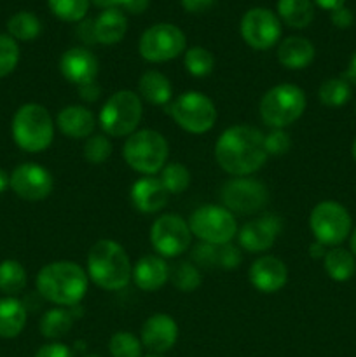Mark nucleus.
Wrapping results in <instances>:
<instances>
[{
	"label": "nucleus",
	"mask_w": 356,
	"mask_h": 357,
	"mask_svg": "<svg viewBox=\"0 0 356 357\" xmlns=\"http://www.w3.org/2000/svg\"><path fill=\"white\" fill-rule=\"evenodd\" d=\"M264 135L251 126H232L215 143V159L225 173L250 176L267 160Z\"/></svg>",
	"instance_id": "f257e3e1"
},
{
	"label": "nucleus",
	"mask_w": 356,
	"mask_h": 357,
	"mask_svg": "<svg viewBox=\"0 0 356 357\" xmlns=\"http://www.w3.org/2000/svg\"><path fill=\"white\" fill-rule=\"evenodd\" d=\"M91 0H47L51 13L58 20L68 23H79L86 17Z\"/></svg>",
	"instance_id": "f704fd0d"
},
{
	"label": "nucleus",
	"mask_w": 356,
	"mask_h": 357,
	"mask_svg": "<svg viewBox=\"0 0 356 357\" xmlns=\"http://www.w3.org/2000/svg\"><path fill=\"white\" fill-rule=\"evenodd\" d=\"M77 35H79L80 40L87 45L98 44L96 42V31H94V21L93 20H82L79 21V26H77Z\"/></svg>",
	"instance_id": "c03bdc74"
},
{
	"label": "nucleus",
	"mask_w": 356,
	"mask_h": 357,
	"mask_svg": "<svg viewBox=\"0 0 356 357\" xmlns=\"http://www.w3.org/2000/svg\"><path fill=\"white\" fill-rule=\"evenodd\" d=\"M138 96L150 105H168L173 98L170 79L156 70H147L138 82Z\"/></svg>",
	"instance_id": "393cba45"
},
{
	"label": "nucleus",
	"mask_w": 356,
	"mask_h": 357,
	"mask_svg": "<svg viewBox=\"0 0 356 357\" xmlns=\"http://www.w3.org/2000/svg\"><path fill=\"white\" fill-rule=\"evenodd\" d=\"M27 286V271L17 260H3L0 264V291L7 296L20 295Z\"/></svg>",
	"instance_id": "7c9ffc66"
},
{
	"label": "nucleus",
	"mask_w": 356,
	"mask_h": 357,
	"mask_svg": "<svg viewBox=\"0 0 356 357\" xmlns=\"http://www.w3.org/2000/svg\"><path fill=\"white\" fill-rule=\"evenodd\" d=\"M7 31H9V35L14 40L30 42L35 40L40 35L42 24L40 20L34 13L21 10V13H16L14 16L9 17V21H7Z\"/></svg>",
	"instance_id": "c85d7f7f"
},
{
	"label": "nucleus",
	"mask_w": 356,
	"mask_h": 357,
	"mask_svg": "<svg viewBox=\"0 0 356 357\" xmlns=\"http://www.w3.org/2000/svg\"><path fill=\"white\" fill-rule=\"evenodd\" d=\"M170 281L177 289L184 293H192L201 286V272L191 261H180L170 268Z\"/></svg>",
	"instance_id": "473e14b6"
},
{
	"label": "nucleus",
	"mask_w": 356,
	"mask_h": 357,
	"mask_svg": "<svg viewBox=\"0 0 356 357\" xmlns=\"http://www.w3.org/2000/svg\"><path fill=\"white\" fill-rule=\"evenodd\" d=\"M178 340V324L168 314H154L142 326V345L154 354H164Z\"/></svg>",
	"instance_id": "a211bd4d"
},
{
	"label": "nucleus",
	"mask_w": 356,
	"mask_h": 357,
	"mask_svg": "<svg viewBox=\"0 0 356 357\" xmlns=\"http://www.w3.org/2000/svg\"><path fill=\"white\" fill-rule=\"evenodd\" d=\"M20 63V47L10 35H0V79L10 75Z\"/></svg>",
	"instance_id": "4c0bfd02"
},
{
	"label": "nucleus",
	"mask_w": 356,
	"mask_h": 357,
	"mask_svg": "<svg viewBox=\"0 0 356 357\" xmlns=\"http://www.w3.org/2000/svg\"><path fill=\"white\" fill-rule=\"evenodd\" d=\"M349 248H351V253H353V257L356 258V230H355V232H353V236H351V241H349Z\"/></svg>",
	"instance_id": "6e6d98bb"
},
{
	"label": "nucleus",
	"mask_w": 356,
	"mask_h": 357,
	"mask_svg": "<svg viewBox=\"0 0 356 357\" xmlns=\"http://www.w3.org/2000/svg\"><path fill=\"white\" fill-rule=\"evenodd\" d=\"M10 188L17 197L24 201H44L51 195L54 180L52 174L40 164L24 162L10 173Z\"/></svg>",
	"instance_id": "2eb2a0df"
},
{
	"label": "nucleus",
	"mask_w": 356,
	"mask_h": 357,
	"mask_svg": "<svg viewBox=\"0 0 356 357\" xmlns=\"http://www.w3.org/2000/svg\"><path fill=\"white\" fill-rule=\"evenodd\" d=\"M150 0H122L121 7L129 14H142L149 7Z\"/></svg>",
	"instance_id": "09e8293b"
},
{
	"label": "nucleus",
	"mask_w": 356,
	"mask_h": 357,
	"mask_svg": "<svg viewBox=\"0 0 356 357\" xmlns=\"http://www.w3.org/2000/svg\"><path fill=\"white\" fill-rule=\"evenodd\" d=\"M180 2L184 9L188 10V13H205L216 0H180Z\"/></svg>",
	"instance_id": "de8ad7c7"
},
{
	"label": "nucleus",
	"mask_w": 356,
	"mask_h": 357,
	"mask_svg": "<svg viewBox=\"0 0 356 357\" xmlns=\"http://www.w3.org/2000/svg\"><path fill=\"white\" fill-rule=\"evenodd\" d=\"M79 96L82 98L84 101H89V103H93V101H96L98 98L101 96V87L100 84L94 80V82H89L86 84V86H80L79 87Z\"/></svg>",
	"instance_id": "49530a36"
},
{
	"label": "nucleus",
	"mask_w": 356,
	"mask_h": 357,
	"mask_svg": "<svg viewBox=\"0 0 356 357\" xmlns=\"http://www.w3.org/2000/svg\"><path fill=\"white\" fill-rule=\"evenodd\" d=\"M281 232V218L276 215H264L241 227L237 239L239 246L248 253H264L274 246Z\"/></svg>",
	"instance_id": "dca6fc26"
},
{
	"label": "nucleus",
	"mask_w": 356,
	"mask_h": 357,
	"mask_svg": "<svg viewBox=\"0 0 356 357\" xmlns=\"http://www.w3.org/2000/svg\"><path fill=\"white\" fill-rule=\"evenodd\" d=\"M318 96H320V101L325 107H342V105L348 103L349 98H351V86H349V82L344 77L327 79L320 86Z\"/></svg>",
	"instance_id": "2f4dec72"
},
{
	"label": "nucleus",
	"mask_w": 356,
	"mask_h": 357,
	"mask_svg": "<svg viewBox=\"0 0 356 357\" xmlns=\"http://www.w3.org/2000/svg\"><path fill=\"white\" fill-rule=\"evenodd\" d=\"M142 115V98L135 91H117L101 108L100 126L112 138L131 136L138 128Z\"/></svg>",
	"instance_id": "0eeeda50"
},
{
	"label": "nucleus",
	"mask_w": 356,
	"mask_h": 357,
	"mask_svg": "<svg viewBox=\"0 0 356 357\" xmlns=\"http://www.w3.org/2000/svg\"><path fill=\"white\" fill-rule=\"evenodd\" d=\"M87 274L98 288L119 291L131 281L133 265L121 244L101 239L93 244L87 255Z\"/></svg>",
	"instance_id": "7ed1b4c3"
},
{
	"label": "nucleus",
	"mask_w": 356,
	"mask_h": 357,
	"mask_svg": "<svg viewBox=\"0 0 356 357\" xmlns=\"http://www.w3.org/2000/svg\"><path fill=\"white\" fill-rule=\"evenodd\" d=\"M73 326V314L65 309H51L42 316L40 333L49 340H59Z\"/></svg>",
	"instance_id": "c756f323"
},
{
	"label": "nucleus",
	"mask_w": 356,
	"mask_h": 357,
	"mask_svg": "<svg viewBox=\"0 0 356 357\" xmlns=\"http://www.w3.org/2000/svg\"><path fill=\"white\" fill-rule=\"evenodd\" d=\"M159 180L168 194H181L191 185V171L181 162H170L163 167Z\"/></svg>",
	"instance_id": "72a5a7b5"
},
{
	"label": "nucleus",
	"mask_w": 356,
	"mask_h": 357,
	"mask_svg": "<svg viewBox=\"0 0 356 357\" xmlns=\"http://www.w3.org/2000/svg\"><path fill=\"white\" fill-rule=\"evenodd\" d=\"M241 37L250 47L267 51L274 47L281 37V23L272 10L255 7L244 13L241 20Z\"/></svg>",
	"instance_id": "4468645a"
},
{
	"label": "nucleus",
	"mask_w": 356,
	"mask_h": 357,
	"mask_svg": "<svg viewBox=\"0 0 356 357\" xmlns=\"http://www.w3.org/2000/svg\"><path fill=\"white\" fill-rule=\"evenodd\" d=\"M184 63L187 72L194 77H206L215 68V58H213L212 52L205 47H199V45L187 49Z\"/></svg>",
	"instance_id": "c9c22d12"
},
{
	"label": "nucleus",
	"mask_w": 356,
	"mask_h": 357,
	"mask_svg": "<svg viewBox=\"0 0 356 357\" xmlns=\"http://www.w3.org/2000/svg\"><path fill=\"white\" fill-rule=\"evenodd\" d=\"M91 2L101 9H117V7H121L122 0H91Z\"/></svg>",
	"instance_id": "603ef678"
},
{
	"label": "nucleus",
	"mask_w": 356,
	"mask_h": 357,
	"mask_svg": "<svg viewBox=\"0 0 356 357\" xmlns=\"http://www.w3.org/2000/svg\"><path fill=\"white\" fill-rule=\"evenodd\" d=\"M309 255L313 258H325V255H327V251H325V246L321 243H314V244H311V248H309Z\"/></svg>",
	"instance_id": "864d4df0"
},
{
	"label": "nucleus",
	"mask_w": 356,
	"mask_h": 357,
	"mask_svg": "<svg viewBox=\"0 0 356 357\" xmlns=\"http://www.w3.org/2000/svg\"><path fill=\"white\" fill-rule=\"evenodd\" d=\"M309 227L318 243L323 246H339L351 234V215L335 201H323L314 206Z\"/></svg>",
	"instance_id": "9d476101"
},
{
	"label": "nucleus",
	"mask_w": 356,
	"mask_h": 357,
	"mask_svg": "<svg viewBox=\"0 0 356 357\" xmlns=\"http://www.w3.org/2000/svg\"><path fill=\"white\" fill-rule=\"evenodd\" d=\"M35 357H73V352L65 344H54L52 342V344L42 345Z\"/></svg>",
	"instance_id": "37998d69"
},
{
	"label": "nucleus",
	"mask_w": 356,
	"mask_h": 357,
	"mask_svg": "<svg viewBox=\"0 0 356 357\" xmlns=\"http://www.w3.org/2000/svg\"><path fill=\"white\" fill-rule=\"evenodd\" d=\"M278 14L288 26L302 30L313 21L314 6L311 0H278Z\"/></svg>",
	"instance_id": "cd10ccee"
},
{
	"label": "nucleus",
	"mask_w": 356,
	"mask_h": 357,
	"mask_svg": "<svg viewBox=\"0 0 356 357\" xmlns=\"http://www.w3.org/2000/svg\"><path fill=\"white\" fill-rule=\"evenodd\" d=\"M59 131L72 139H82L93 136L96 128V119L93 112L80 105H70L59 110L56 119Z\"/></svg>",
	"instance_id": "412c9836"
},
{
	"label": "nucleus",
	"mask_w": 356,
	"mask_h": 357,
	"mask_svg": "<svg viewBox=\"0 0 356 357\" xmlns=\"http://www.w3.org/2000/svg\"><path fill=\"white\" fill-rule=\"evenodd\" d=\"M288 281V268L276 257H262L250 267V282L260 293L271 295L285 288Z\"/></svg>",
	"instance_id": "6ab92c4d"
},
{
	"label": "nucleus",
	"mask_w": 356,
	"mask_h": 357,
	"mask_svg": "<svg viewBox=\"0 0 356 357\" xmlns=\"http://www.w3.org/2000/svg\"><path fill=\"white\" fill-rule=\"evenodd\" d=\"M314 45L304 37H288L279 44L278 61L288 70H302L313 63Z\"/></svg>",
	"instance_id": "5701e85b"
},
{
	"label": "nucleus",
	"mask_w": 356,
	"mask_h": 357,
	"mask_svg": "<svg viewBox=\"0 0 356 357\" xmlns=\"http://www.w3.org/2000/svg\"><path fill=\"white\" fill-rule=\"evenodd\" d=\"M344 2L346 0H314V3H316V6H320L321 9H325V10H335V9H339V7H342L344 6Z\"/></svg>",
	"instance_id": "8fccbe9b"
},
{
	"label": "nucleus",
	"mask_w": 356,
	"mask_h": 357,
	"mask_svg": "<svg viewBox=\"0 0 356 357\" xmlns=\"http://www.w3.org/2000/svg\"><path fill=\"white\" fill-rule=\"evenodd\" d=\"M131 202L138 211L145 215L161 211L168 204V190L159 178L143 176L136 180L131 187Z\"/></svg>",
	"instance_id": "aec40b11"
},
{
	"label": "nucleus",
	"mask_w": 356,
	"mask_h": 357,
	"mask_svg": "<svg viewBox=\"0 0 356 357\" xmlns=\"http://www.w3.org/2000/svg\"><path fill=\"white\" fill-rule=\"evenodd\" d=\"M344 79L348 80V82H353L356 86V52L353 54L351 61H349L348 70H346V73H344Z\"/></svg>",
	"instance_id": "3c124183"
},
{
	"label": "nucleus",
	"mask_w": 356,
	"mask_h": 357,
	"mask_svg": "<svg viewBox=\"0 0 356 357\" xmlns=\"http://www.w3.org/2000/svg\"><path fill=\"white\" fill-rule=\"evenodd\" d=\"M325 271L328 278L335 282H346L355 275L356 272V260L351 251L344 248H334L328 250L325 255Z\"/></svg>",
	"instance_id": "bb28decb"
},
{
	"label": "nucleus",
	"mask_w": 356,
	"mask_h": 357,
	"mask_svg": "<svg viewBox=\"0 0 356 357\" xmlns=\"http://www.w3.org/2000/svg\"><path fill=\"white\" fill-rule=\"evenodd\" d=\"M112 357H142V342L129 331H117L108 342Z\"/></svg>",
	"instance_id": "e433bc0d"
},
{
	"label": "nucleus",
	"mask_w": 356,
	"mask_h": 357,
	"mask_svg": "<svg viewBox=\"0 0 356 357\" xmlns=\"http://www.w3.org/2000/svg\"><path fill=\"white\" fill-rule=\"evenodd\" d=\"M84 357H100V356H94V354H93V356H84Z\"/></svg>",
	"instance_id": "13d9d810"
},
{
	"label": "nucleus",
	"mask_w": 356,
	"mask_h": 357,
	"mask_svg": "<svg viewBox=\"0 0 356 357\" xmlns=\"http://www.w3.org/2000/svg\"><path fill=\"white\" fill-rule=\"evenodd\" d=\"M100 70L98 58L84 47H72L63 52L59 59V72L66 82L80 87L86 84L94 82Z\"/></svg>",
	"instance_id": "f3484780"
},
{
	"label": "nucleus",
	"mask_w": 356,
	"mask_h": 357,
	"mask_svg": "<svg viewBox=\"0 0 356 357\" xmlns=\"http://www.w3.org/2000/svg\"><path fill=\"white\" fill-rule=\"evenodd\" d=\"M147 357H161V356H147Z\"/></svg>",
	"instance_id": "bf43d9fd"
},
{
	"label": "nucleus",
	"mask_w": 356,
	"mask_h": 357,
	"mask_svg": "<svg viewBox=\"0 0 356 357\" xmlns=\"http://www.w3.org/2000/svg\"><path fill=\"white\" fill-rule=\"evenodd\" d=\"M223 208L236 215H255L262 211L269 201V190L255 178L237 176L223 183L220 190Z\"/></svg>",
	"instance_id": "f8f14e48"
},
{
	"label": "nucleus",
	"mask_w": 356,
	"mask_h": 357,
	"mask_svg": "<svg viewBox=\"0 0 356 357\" xmlns=\"http://www.w3.org/2000/svg\"><path fill=\"white\" fill-rule=\"evenodd\" d=\"M306 93L293 84H278L260 100V117L269 128L285 129L302 117L306 110Z\"/></svg>",
	"instance_id": "423d86ee"
},
{
	"label": "nucleus",
	"mask_w": 356,
	"mask_h": 357,
	"mask_svg": "<svg viewBox=\"0 0 356 357\" xmlns=\"http://www.w3.org/2000/svg\"><path fill=\"white\" fill-rule=\"evenodd\" d=\"M10 129L16 145L30 153L44 152L54 139V124L51 114L47 108L38 103H27L17 108Z\"/></svg>",
	"instance_id": "20e7f679"
},
{
	"label": "nucleus",
	"mask_w": 356,
	"mask_h": 357,
	"mask_svg": "<svg viewBox=\"0 0 356 357\" xmlns=\"http://www.w3.org/2000/svg\"><path fill=\"white\" fill-rule=\"evenodd\" d=\"M216 255H218V246L213 244L199 243L192 250V260H194L195 267H216Z\"/></svg>",
	"instance_id": "a19ab883"
},
{
	"label": "nucleus",
	"mask_w": 356,
	"mask_h": 357,
	"mask_svg": "<svg viewBox=\"0 0 356 357\" xmlns=\"http://www.w3.org/2000/svg\"><path fill=\"white\" fill-rule=\"evenodd\" d=\"M7 187H10V176L6 171L0 169V194H2Z\"/></svg>",
	"instance_id": "5fc2aeb1"
},
{
	"label": "nucleus",
	"mask_w": 356,
	"mask_h": 357,
	"mask_svg": "<svg viewBox=\"0 0 356 357\" xmlns=\"http://www.w3.org/2000/svg\"><path fill=\"white\" fill-rule=\"evenodd\" d=\"M330 20H332V23L335 24V26L342 28V30H344V28L351 26L353 21H355V16H353V13L348 9V7L342 6V7H339V9L332 10Z\"/></svg>",
	"instance_id": "a18cd8bd"
},
{
	"label": "nucleus",
	"mask_w": 356,
	"mask_h": 357,
	"mask_svg": "<svg viewBox=\"0 0 356 357\" xmlns=\"http://www.w3.org/2000/svg\"><path fill=\"white\" fill-rule=\"evenodd\" d=\"M168 152H170V146H168L166 138L154 129L135 131L126 138L124 149H122L126 164L143 176H154L161 173L166 166Z\"/></svg>",
	"instance_id": "39448f33"
},
{
	"label": "nucleus",
	"mask_w": 356,
	"mask_h": 357,
	"mask_svg": "<svg viewBox=\"0 0 356 357\" xmlns=\"http://www.w3.org/2000/svg\"><path fill=\"white\" fill-rule=\"evenodd\" d=\"M131 279L136 288H140L142 291H157L170 279V267L164 258L149 255L136 261V265L133 267Z\"/></svg>",
	"instance_id": "4be33fe9"
},
{
	"label": "nucleus",
	"mask_w": 356,
	"mask_h": 357,
	"mask_svg": "<svg viewBox=\"0 0 356 357\" xmlns=\"http://www.w3.org/2000/svg\"><path fill=\"white\" fill-rule=\"evenodd\" d=\"M188 227L192 236L213 246L229 244L237 234V223L232 213L216 204L199 206L188 218Z\"/></svg>",
	"instance_id": "1a4fd4ad"
},
{
	"label": "nucleus",
	"mask_w": 356,
	"mask_h": 357,
	"mask_svg": "<svg viewBox=\"0 0 356 357\" xmlns=\"http://www.w3.org/2000/svg\"><path fill=\"white\" fill-rule=\"evenodd\" d=\"M166 112L184 131L192 135L208 132L216 122L215 103L199 91H187L168 103Z\"/></svg>",
	"instance_id": "6e6552de"
},
{
	"label": "nucleus",
	"mask_w": 356,
	"mask_h": 357,
	"mask_svg": "<svg viewBox=\"0 0 356 357\" xmlns=\"http://www.w3.org/2000/svg\"><path fill=\"white\" fill-rule=\"evenodd\" d=\"M96 42L103 45H114L124 38L128 31V20L119 9H105L94 20Z\"/></svg>",
	"instance_id": "b1692460"
},
{
	"label": "nucleus",
	"mask_w": 356,
	"mask_h": 357,
	"mask_svg": "<svg viewBox=\"0 0 356 357\" xmlns=\"http://www.w3.org/2000/svg\"><path fill=\"white\" fill-rule=\"evenodd\" d=\"M264 146L267 155H283L292 146V139L285 129H272L267 136H264Z\"/></svg>",
	"instance_id": "ea45409f"
},
{
	"label": "nucleus",
	"mask_w": 356,
	"mask_h": 357,
	"mask_svg": "<svg viewBox=\"0 0 356 357\" xmlns=\"http://www.w3.org/2000/svg\"><path fill=\"white\" fill-rule=\"evenodd\" d=\"M351 152H353V157H355V160H356V139H355V142H353Z\"/></svg>",
	"instance_id": "4d7b16f0"
},
{
	"label": "nucleus",
	"mask_w": 356,
	"mask_h": 357,
	"mask_svg": "<svg viewBox=\"0 0 356 357\" xmlns=\"http://www.w3.org/2000/svg\"><path fill=\"white\" fill-rule=\"evenodd\" d=\"M27 324V309L14 296L0 298V338H16Z\"/></svg>",
	"instance_id": "a878e982"
},
{
	"label": "nucleus",
	"mask_w": 356,
	"mask_h": 357,
	"mask_svg": "<svg viewBox=\"0 0 356 357\" xmlns=\"http://www.w3.org/2000/svg\"><path fill=\"white\" fill-rule=\"evenodd\" d=\"M112 155V143L105 135H93L86 139L84 157L91 164H103Z\"/></svg>",
	"instance_id": "58836bf2"
},
{
	"label": "nucleus",
	"mask_w": 356,
	"mask_h": 357,
	"mask_svg": "<svg viewBox=\"0 0 356 357\" xmlns=\"http://www.w3.org/2000/svg\"><path fill=\"white\" fill-rule=\"evenodd\" d=\"M241 260H243V257H241V251L237 250L236 246H232V244H222V246H218V255H216V267H222V268H236L239 267Z\"/></svg>",
	"instance_id": "79ce46f5"
},
{
	"label": "nucleus",
	"mask_w": 356,
	"mask_h": 357,
	"mask_svg": "<svg viewBox=\"0 0 356 357\" xmlns=\"http://www.w3.org/2000/svg\"><path fill=\"white\" fill-rule=\"evenodd\" d=\"M38 293L56 305L75 307L87 293V275L75 261H52L40 268L35 279Z\"/></svg>",
	"instance_id": "f03ea898"
},
{
	"label": "nucleus",
	"mask_w": 356,
	"mask_h": 357,
	"mask_svg": "<svg viewBox=\"0 0 356 357\" xmlns=\"http://www.w3.org/2000/svg\"><path fill=\"white\" fill-rule=\"evenodd\" d=\"M150 243L161 258H175L191 248L192 232L188 222L178 215H163L152 223Z\"/></svg>",
	"instance_id": "ddd939ff"
},
{
	"label": "nucleus",
	"mask_w": 356,
	"mask_h": 357,
	"mask_svg": "<svg viewBox=\"0 0 356 357\" xmlns=\"http://www.w3.org/2000/svg\"><path fill=\"white\" fill-rule=\"evenodd\" d=\"M187 38L184 31L171 23H157L147 28L140 37L138 51L150 63H166L185 51Z\"/></svg>",
	"instance_id": "9b49d317"
}]
</instances>
